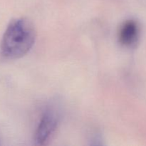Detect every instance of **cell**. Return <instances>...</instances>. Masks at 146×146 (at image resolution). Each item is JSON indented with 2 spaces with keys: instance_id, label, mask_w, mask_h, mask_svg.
I'll use <instances>...</instances> for the list:
<instances>
[{
  "instance_id": "7a4b0ae2",
  "label": "cell",
  "mask_w": 146,
  "mask_h": 146,
  "mask_svg": "<svg viewBox=\"0 0 146 146\" xmlns=\"http://www.w3.org/2000/svg\"><path fill=\"white\" fill-rule=\"evenodd\" d=\"M58 118L53 112L46 113L41 118L35 132L34 141L36 145H46L54 135L58 126Z\"/></svg>"
},
{
  "instance_id": "3957f363",
  "label": "cell",
  "mask_w": 146,
  "mask_h": 146,
  "mask_svg": "<svg viewBox=\"0 0 146 146\" xmlns=\"http://www.w3.org/2000/svg\"><path fill=\"white\" fill-rule=\"evenodd\" d=\"M139 36V27L136 21L128 20L121 26L118 31V41L123 46L130 47L133 46Z\"/></svg>"
},
{
  "instance_id": "6da1fadb",
  "label": "cell",
  "mask_w": 146,
  "mask_h": 146,
  "mask_svg": "<svg viewBox=\"0 0 146 146\" xmlns=\"http://www.w3.org/2000/svg\"><path fill=\"white\" fill-rule=\"evenodd\" d=\"M36 37L35 27L29 19H17L10 22L3 35L1 53L9 59L21 58L34 46Z\"/></svg>"
}]
</instances>
